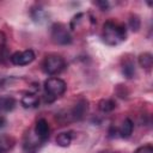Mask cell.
<instances>
[{
	"instance_id": "cell-1",
	"label": "cell",
	"mask_w": 153,
	"mask_h": 153,
	"mask_svg": "<svg viewBox=\"0 0 153 153\" xmlns=\"http://www.w3.org/2000/svg\"><path fill=\"white\" fill-rule=\"evenodd\" d=\"M127 37V29L124 25L108 20L103 25L102 38L108 45H118Z\"/></svg>"
},
{
	"instance_id": "cell-2",
	"label": "cell",
	"mask_w": 153,
	"mask_h": 153,
	"mask_svg": "<svg viewBox=\"0 0 153 153\" xmlns=\"http://www.w3.org/2000/svg\"><path fill=\"white\" fill-rule=\"evenodd\" d=\"M67 85L65 80L57 78V76H51L48 78L44 81V92H45V102L51 103L56 98L61 97L66 92Z\"/></svg>"
},
{
	"instance_id": "cell-3",
	"label": "cell",
	"mask_w": 153,
	"mask_h": 153,
	"mask_svg": "<svg viewBox=\"0 0 153 153\" xmlns=\"http://www.w3.org/2000/svg\"><path fill=\"white\" fill-rule=\"evenodd\" d=\"M43 69L47 74L49 75H56L60 74L65 67H66V62L65 59L57 54H50L48 56H45V59L43 60Z\"/></svg>"
},
{
	"instance_id": "cell-4",
	"label": "cell",
	"mask_w": 153,
	"mask_h": 153,
	"mask_svg": "<svg viewBox=\"0 0 153 153\" xmlns=\"http://www.w3.org/2000/svg\"><path fill=\"white\" fill-rule=\"evenodd\" d=\"M51 39L59 45H67L72 43V36L67 30L66 25L56 23L51 26Z\"/></svg>"
},
{
	"instance_id": "cell-5",
	"label": "cell",
	"mask_w": 153,
	"mask_h": 153,
	"mask_svg": "<svg viewBox=\"0 0 153 153\" xmlns=\"http://www.w3.org/2000/svg\"><path fill=\"white\" fill-rule=\"evenodd\" d=\"M35 57L36 56H35L33 50L26 49V50L16 51L14 54H12L10 56V61L14 66H26V65H30L35 60Z\"/></svg>"
},
{
	"instance_id": "cell-6",
	"label": "cell",
	"mask_w": 153,
	"mask_h": 153,
	"mask_svg": "<svg viewBox=\"0 0 153 153\" xmlns=\"http://www.w3.org/2000/svg\"><path fill=\"white\" fill-rule=\"evenodd\" d=\"M35 135L39 139V141L42 143H44L48 139H49V135H50V127H49V123L47 120L44 118H39L36 124H35V130H33Z\"/></svg>"
},
{
	"instance_id": "cell-7",
	"label": "cell",
	"mask_w": 153,
	"mask_h": 153,
	"mask_svg": "<svg viewBox=\"0 0 153 153\" xmlns=\"http://www.w3.org/2000/svg\"><path fill=\"white\" fill-rule=\"evenodd\" d=\"M41 145H43V143L35 135V133H33V136L31 134H27L25 137V141H24V151L26 153H36Z\"/></svg>"
},
{
	"instance_id": "cell-8",
	"label": "cell",
	"mask_w": 153,
	"mask_h": 153,
	"mask_svg": "<svg viewBox=\"0 0 153 153\" xmlns=\"http://www.w3.org/2000/svg\"><path fill=\"white\" fill-rule=\"evenodd\" d=\"M20 103L26 109H33V108H37L39 105V98H38V96L36 93L27 92L22 97Z\"/></svg>"
},
{
	"instance_id": "cell-9",
	"label": "cell",
	"mask_w": 153,
	"mask_h": 153,
	"mask_svg": "<svg viewBox=\"0 0 153 153\" xmlns=\"http://www.w3.org/2000/svg\"><path fill=\"white\" fill-rule=\"evenodd\" d=\"M87 110H88L87 102H86L85 99H81V100L78 102V103L75 104V106L73 108V110H72V116H73L74 120H81V118L86 115Z\"/></svg>"
},
{
	"instance_id": "cell-10",
	"label": "cell",
	"mask_w": 153,
	"mask_h": 153,
	"mask_svg": "<svg viewBox=\"0 0 153 153\" xmlns=\"http://www.w3.org/2000/svg\"><path fill=\"white\" fill-rule=\"evenodd\" d=\"M16 108V99L10 96L0 97V115L12 111Z\"/></svg>"
},
{
	"instance_id": "cell-11",
	"label": "cell",
	"mask_w": 153,
	"mask_h": 153,
	"mask_svg": "<svg viewBox=\"0 0 153 153\" xmlns=\"http://www.w3.org/2000/svg\"><path fill=\"white\" fill-rule=\"evenodd\" d=\"M133 130H134V123L130 118H124V121L122 122L121 127L118 128V134L123 139H128L133 134Z\"/></svg>"
},
{
	"instance_id": "cell-12",
	"label": "cell",
	"mask_w": 153,
	"mask_h": 153,
	"mask_svg": "<svg viewBox=\"0 0 153 153\" xmlns=\"http://www.w3.org/2000/svg\"><path fill=\"white\" fill-rule=\"evenodd\" d=\"M16 140L13 136L7 134H0V153H6L14 146Z\"/></svg>"
},
{
	"instance_id": "cell-13",
	"label": "cell",
	"mask_w": 153,
	"mask_h": 153,
	"mask_svg": "<svg viewBox=\"0 0 153 153\" xmlns=\"http://www.w3.org/2000/svg\"><path fill=\"white\" fill-rule=\"evenodd\" d=\"M73 139V134L72 131H65V133H60L56 137V143L60 147H68L72 142Z\"/></svg>"
},
{
	"instance_id": "cell-14",
	"label": "cell",
	"mask_w": 153,
	"mask_h": 153,
	"mask_svg": "<svg viewBox=\"0 0 153 153\" xmlns=\"http://www.w3.org/2000/svg\"><path fill=\"white\" fill-rule=\"evenodd\" d=\"M139 65L142 68L149 69L153 65V56L151 53H142L139 55Z\"/></svg>"
},
{
	"instance_id": "cell-15",
	"label": "cell",
	"mask_w": 153,
	"mask_h": 153,
	"mask_svg": "<svg viewBox=\"0 0 153 153\" xmlns=\"http://www.w3.org/2000/svg\"><path fill=\"white\" fill-rule=\"evenodd\" d=\"M116 108V103L112 99H102L98 103V109L102 112H110Z\"/></svg>"
},
{
	"instance_id": "cell-16",
	"label": "cell",
	"mask_w": 153,
	"mask_h": 153,
	"mask_svg": "<svg viewBox=\"0 0 153 153\" xmlns=\"http://www.w3.org/2000/svg\"><path fill=\"white\" fill-rule=\"evenodd\" d=\"M122 73H123V75H124L126 78H128V79L133 78L134 74H135L134 63H133L131 61H127V62H124V65H123V67H122Z\"/></svg>"
},
{
	"instance_id": "cell-17",
	"label": "cell",
	"mask_w": 153,
	"mask_h": 153,
	"mask_svg": "<svg viewBox=\"0 0 153 153\" xmlns=\"http://www.w3.org/2000/svg\"><path fill=\"white\" fill-rule=\"evenodd\" d=\"M128 24H129V27L133 31H139L140 25H141V22H140V19H139L137 16H130V19H129Z\"/></svg>"
},
{
	"instance_id": "cell-18",
	"label": "cell",
	"mask_w": 153,
	"mask_h": 153,
	"mask_svg": "<svg viewBox=\"0 0 153 153\" xmlns=\"http://www.w3.org/2000/svg\"><path fill=\"white\" fill-rule=\"evenodd\" d=\"M31 17H32V19L35 22H42L44 19V17H45V12L43 10H41V8H37V10H33L31 12Z\"/></svg>"
},
{
	"instance_id": "cell-19",
	"label": "cell",
	"mask_w": 153,
	"mask_h": 153,
	"mask_svg": "<svg viewBox=\"0 0 153 153\" xmlns=\"http://www.w3.org/2000/svg\"><path fill=\"white\" fill-rule=\"evenodd\" d=\"M7 60H10V54H8L7 48L6 47L0 48V63L4 65V63H6Z\"/></svg>"
},
{
	"instance_id": "cell-20",
	"label": "cell",
	"mask_w": 153,
	"mask_h": 153,
	"mask_svg": "<svg viewBox=\"0 0 153 153\" xmlns=\"http://www.w3.org/2000/svg\"><path fill=\"white\" fill-rule=\"evenodd\" d=\"M134 153H153V147L151 145H145L135 149Z\"/></svg>"
},
{
	"instance_id": "cell-21",
	"label": "cell",
	"mask_w": 153,
	"mask_h": 153,
	"mask_svg": "<svg viewBox=\"0 0 153 153\" xmlns=\"http://www.w3.org/2000/svg\"><path fill=\"white\" fill-rule=\"evenodd\" d=\"M6 47V35L0 31V48H4Z\"/></svg>"
},
{
	"instance_id": "cell-22",
	"label": "cell",
	"mask_w": 153,
	"mask_h": 153,
	"mask_svg": "<svg viewBox=\"0 0 153 153\" xmlns=\"http://www.w3.org/2000/svg\"><path fill=\"white\" fill-rule=\"evenodd\" d=\"M97 5H98L103 11H106V10L109 8V2H108V1H98Z\"/></svg>"
},
{
	"instance_id": "cell-23",
	"label": "cell",
	"mask_w": 153,
	"mask_h": 153,
	"mask_svg": "<svg viewBox=\"0 0 153 153\" xmlns=\"http://www.w3.org/2000/svg\"><path fill=\"white\" fill-rule=\"evenodd\" d=\"M5 123H6V120H5L4 115H0V128H2L5 126Z\"/></svg>"
}]
</instances>
